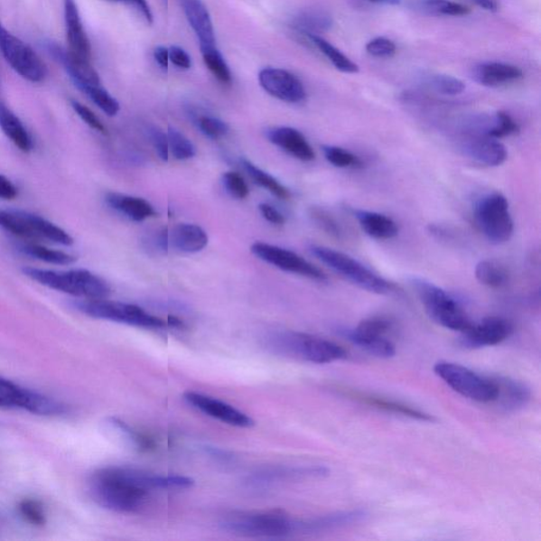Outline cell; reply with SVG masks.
Wrapping results in <instances>:
<instances>
[{
  "mask_svg": "<svg viewBox=\"0 0 541 541\" xmlns=\"http://www.w3.org/2000/svg\"><path fill=\"white\" fill-rule=\"evenodd\" d=\"M194 483L190 477L163 476L126 466H109L93 472L89 493L99 507L132 514L145 506L152 490L189 489Z\"/></svg>",
  "mask_w": 541,
  "mask_h": 541,
  "instance_id": "obj_1",
  "label": "cell"
},
{
  "mask_svg": "<svg viewBox=\"0 0 541 541\" xmlns=\"http://www.w3.org/2000/svg\"><path fill=\"white\" fill-rule=\"evenodd\" d=\"M266 340V346L273 352L304 362L329 364L348 358L343 347L307 333L278 332L270 335Z\"/></svg>",
  "mask_w": 541,
  "mask_h": 541,
  "instance_id": "obj_2",
  "label": "cell"
},
{
  "mask_svg": "<svg viewBox=\"0 0 541 541\" xmlns=\"http://www.w3.org/2000/svg\"><path fill=\"white\" fill-rule=\"evenodd\" d=\"M23 272L33 281L49 289L83 300H103L111 294L108 283L89 270L52 271L29 266L23 267Z\"/></svg>",
  "mask_w": 541,
  "mask_h": 541,
  "instance_id": "obj_3",
  "label": "cell"
},
{
  "mask_svg": "<svg viewBox=\"0 0 541 541\" xmlns=\"http://www.w3.org/2000/svg\"><path fill=\"white\" fill-rule=\"evenodd\" d=\"M413 288L426 313L438 325L452 331L464 332L472 321L455 297L424 278L413 277Z\"/></svg>",
  "mask_w": 541,
  "mask_h": 541,
  "instance_id": "obj_4",
  "label": "cell"
},
{
  "mask_svg": "<svg viewBox=\"0 0 541 541\" xmlns=\"http://www.w3.org/2000/svg\"><path fill=\"white\" fill-rule=\"evenodd\" d=\"M298 520L276 509L267 512H238L221 521L223 530L246 537L284 538L297 532Z\"/></svg>",
  "mask_w": 541,
  "mask_h": 541,
  "instance_id": "obj_5",
  "label": "cell"
},
{
  "mask_svg": "<svg viewBox=\"0 0 541 541\" xmlns=\"http://www.w3.org/2000/svg\"><path fill=\"white\" fill-rule=\"evenodd\" d=\"M310 252L323 265L360 289L381 295H388L396 292L393 284L378 276L350 255L322 246H311Z\"/></svg>",
  "mask_w": 541,
  "mask_h": 541,
  "instance_id": "obj_6",
  "label": "cell"
},
{
  "mask_svg": "<svg viewBox=\"0 0 541 541\" xmlns=\"http://www.w3.org/2000/svg\"><path fill=\"white\" fill-rule=\"evenodd\" d=\"M80 312L93 319L109 321L145 329H161L169 322L146 312L135 304L106 300H82L74 303Z\"/></svg>",
  "mask_w": 541,
  "mask_h": 541,
  "instance_id": "obj_7",
  "label": "cell"
},
{
  "mask_svg": "<svg viewBox=\"0 0 541 541\" xmlns=\"http://www.w3.org/2000/svg\"><path fill=\"white\" fill-rule=\"evenodd\" d=\"M474 215L478 228L492 244L502 245L511 239L514 221L508 199L499 192L479 199Z\"/></svg>",
  "mask_w": 541,
  "mask_h": 541,
  "instance_id": "obj_8",
  "label": "cell"
},
{
  "mask_svg": "<svg viewBox=\"0 0 541 541\" xmlns=\"http://www.w3.org/2000/svg\"><path fill=\"white\" fill-rule=\"evenodd\" d=\"M436 375L459 395L479 403H492L497 396L493 378H485L468 367L441 360L434 367Z\"/></svg>",
  "mask_w": 541,
  "mask_h": 541,
  "instance_id": "obj_9",
  "label": "cell"
},
{
  "mask_svg": "<svg viewBox=\"0 0 541 541\" xmlns=\"http://www.w3.org/2000/svg\"><path fill=\"white\" fill-rule=\"evenodd\" d=\"M0 52L17 74L31 83H42L47 77V67L33 49L5 28L0 21Z\"/></svg>",
  "mask_w": 541,
  "mask_h": 541,
  "instance_id": "obj_10",
  "label": "cell"
},
{
  "mask_svg": "<svg viewBox=\"0 0 541 541\" xmlns=\"http://www.w3.org/2000/svg\"><path fill=\"white\" fill-rule=\"evenodd\" d=\"M0 397L7 408H20L39 415H60L66 413L63 403L36 393L0 377Z\"/></svg>",
  "mask_w": 541,
  "mask_h": 541,
  "instance_id": "obj_11",
  "label": "cell"
},
{
  "mask_svg": "<svg viewBox=\"0 0 541 541\" xmlns=\"http://www.w3.org/2000/svg\"><path fill=\"white\" fill-rule=\"evenodd\" d=\"M251 251L257 258L283 271L294 273V275L308 277L317 282L327 281L325 273L319 267L309 263L300 255L285 250V248L265 244V242H257L252 246Z\"/></svg>",
  "mask_w": 541,
  "mask_h": 541,
  "instance_id": "obj_12",
  "label": "cell"
},
{
  "mask_svg": "<svg viewBox=\"0 0 541 541\" xmlns=\"http://www.w3.org/2000/svg\"><path fill=\"white\" fill-rule=\"evenodd\" d=\"M459 152L476 163L496 167L508 159L507 147L499 140L476 133H460L456 136Z\"/></svg>",
  "mask_w": 541,
  "mask_h": 541,
  "instance_id": "obj_13",
  "label": "cell"
},
{
  "mask_svg": "<svg viewBox=\"0 0 541 541\" xmlns=\"http://www.w3.org/2000/svg\"><path fill=\"white\" fill-rule=\"evenodd\" d=\"M513 331L512 322L503 317H487L479 322H472L468 331L462 332L460 345L466 350L499 345L511 337Z\"/></svg>",
  "mask_w": 541,
  "mask_h": 541,
  "instance_id": "obj_14",
  "label": "cell"
},
{
  "mask_svg": "<svg viewBox=\"0 0 541 541\" xmlns=\"http://www.w3.org/2000/svg\"><path fill=\"white\" fill-rule=\"evenodd\" d=\"M259 83L263 89L281 101L301 103L307 97L306 89L294 74L278 68H265L259 73Z\"/></svg>",
  "mask_w": 541,
  "mask_h": 541,
  "instance_id": "obj_15",
  "label": "cell"
},
{
  "mask_svg": "<svg viewBox=\"0 0 541 541\" xmlns=\"http://www.w3.org/2000/svg\"><path fill=\"white\" fill-rule=\"evenodd\" d=\"M184 400L199 412L227 423L229 425L236 427H251L254 425L253 419L247 414L240 412V410L226 402L215 399V397L189 391L184 395Z\"/></svg>",
  "mask_w": 541,
  "mask_h": 541,
  "instance_id": "obj_16",
  "label": "cell"
},
{
  "mask_svg": "<svg viewBox=\"0 0 541 541\" xmlns=\"http://www.w3.org/2000/svg\"><path fill=\"white\" fill-rule=\"evenodd\" d=\"M64 18L68 51L74 59L90 61L91 46L83 26L76 0H64Z\"/></svg>",
  "mask_w": 541,
  "mask_h": 541,
  "instance_id": "obj_17",
  "label": "cell"
},
{
  "mask_svg": "<svg viewBox=\"0 0 541 541\" xmlns=\"http://www.w3.org/2000/svg\"><path fill=\"white\" fill-rule=\"evenodd\" d=\"M367 518L364 509L335 512L308 520H298L297 532L322 533L359 524Z\"/></svg>",
  "mask_w": 541,
  "mask_h": 541,
  "instance_id": "obj_18",
  "label": "cell"
},
{
  "mask_svg": "<svg viewBox=\"0 0 541 541\" xmlns=\"http://www.w3.org/2000/svg\"><path fill=\"white\" fill-rule=\"evenodd\" d=\"M266 136L273 145L281 147L283 151L297 160L310 162L315 159L312 146L309 145L306 136L300 130L292 127H276L267 130Z\"/></svg>",
  "mask_w": 541,
  "mask_h": 541,
  "instance_id": "obj_19",
  "label": "cell"
},
{
  "mask_svg": "<svg viewBox=\"0 0 541 541\" xmlns=\"http://www.w3.org/2000/svg\"><path fill=\"white\" fill-rule=\"evenodd\" d=\"M329 471L322 466H302V468H284L267 469L255 472L248 477L247 483L254 488L267 487L279 481L290 480V479H300L307 477H323L328 475Z\"/></svg>",
  "mask_w": 541,
  "mask_h": 541,
  "instance_id": "obj_20",
  "label": "cell"
},
{
  "mask_svg": "<svg viewBox=\"0 0 541 541\" xmlns=\"http://www.w3.org/2000/svg\"><path fill=\"white\" fill-rule=\"evenodd\" d=\"M493 380L497 387V396L494 402L507 412L524 408L530 402L531 391L524 383L507 377H496Z\"/></svg>",
  "mask_w": 541,
  "mask_h": 541,
  "instance_id": "obj_21",
  "label": "cell"
},
{
  "mask_svg": "<svg viewBox=\"0 0 541 541\" xmlns=\"http://www.w3.org/2000/svg\"><path fill=\"white\" fill-rule=\"evenodd\" d=\"M524 73L518 67L503 63H484L472 70L471 77L485 87H501L518 82Z\"/></svg>",
  "mask_w": 541,
  "mask_h": 541,
  "instance_id": "obj_22",
  "label": "cell"
},
{
  "mask_svg": "<svg viewBox=\"0 0 541 541\" xmlns=\"http://www.w3.org/2000/svg\"><path fill=\"white\" fill-rule=\"evenodd\" d=\"M105 201L111 209L136 222L145 221L158 215L153 205L143 198L108 192Z\"/></svg>",
  "mask_w": 541,
  "mask_h": 541,
  "instance_id": "obj_23",
  "label": "cell"
},
{
  "mask_svg": "<svg viewBox=\"0 0 541 541\" xmlns=\"http://www.w3.org/2000/svg\"><path fill=\"white\" fill-rule=\"evenodd\" d=\"M186 18L201 42V46H215L213 23L201 0H182Z\"/></svg>",
  "mask_w": 541,
  "mask_h": 541,
  "instance_id": "obj_24",
  "label": "cell"
},
{
  "mask_svg": "<svg viewBox=\"0 0 541 541\" xmlns=\"http://www.w3.org/2000/svg\"><path fill=\"white\" fill-rule=\"evenodd\" d=\"M209 238L201 227L180 223L169 231V245L183 253H197L208 246Z\"/></svg>",
  "mask_w": 541,
  "mask_h": 541,
  "instance_id": "obj_25",
  "label": "cell"
},
{
  "mask_svg": "<svg viewBox=\"0 0 541 541\" xmlns=\"http://www.w3.org/2000/svg\"><path fill=\"white\" fill-rule=\"evenodd\" d=\"M338 332L341 337L350 340L353 345L380 359H390L396 356V347L387 337H376L362 333L356 328H338Z\"/></svg>",
  "mask_w": 541,
  "mask_h": 541,
  "instance_id": "obj_26",
  "label": "cell"
},
{
  "mask_svg": "<svg viewBox=\"0 0 541 541\" xmlns=\"http://www.w3.org/2000/svg\"><path fill=\"white\" fill-rule=\"evenodd\" d=\"M353 215L363 231L372 238L388 240L399 233L396 221L387 215L365 210H354Z\"/></svg>",
  "mask_w": 541,
  "mask_h": 541,
  "instance_id": "obj_27",
  "label": "cell"
},
{
  "mask_svg": "<svg viewBox=\"0 0 541 541\" xmlns=\"http://www.w3.org/2000/svg\"><path fill=\"white\" fill-rule=\"evenodd\" d=\"M0 128L8 136V139L23 153H29L33 149V136L29 134L26 126L18 119V117L0 101Z\"/></svg>",
  "mask_w": 541,
  "mask_h": 541,
  "instance_id": "obj_28",
  "label": "cell"
},
{
  "mask_svg": "<svg viewBox=\"0 0 541 541\" xmlns=\"http://www.w3.org/2000/svg\"><path fill=\"white\" fill-rule=\"evenodd\" d=\"M24 221H26L34 239H46L54 244L70 247L73 245V238L63 229L54 225L39 215L21 210Z\"/></svg>",
  "mask_w": 541,
  "mask_h": 541,
  "instance_id": "obj_29",
  "label": "cell"
},
{
  "mask_svg": "<svg viewBox=\"0 0 541 541\" xmlns=\"http://www.w3.org/2000/svg\"><path fill=\"white\" fill-rule=\"evenodd\" d=\"M348 396H350L351 397H354V399L367 404V406H370L378 409H382L384 410V412L407 416V418L422 422L436 421V419H434L433 415H428L426 413H423L419 409L407 406H406V404L383 399V397L367 396L359 393H350L348 394Z\"/></svg>",
  "mask_w": 541,
  "mask_h": 541,
  "instance_id": "obj_30",
  "label": "cell"
},
{
  "mask_svg": "<svg viewBox=\"0 0 541 541\" xmlns=\"http://www.w3.org/2000/svg\"><path fill=\"white\" fill-rule=\"evenodd\" d=\"M477 281L487 287L499 289L505 287L509 281L507 267L496 260H482L476 266Z\"/></svg>",
  "mask_w": 541,
  "mask_h": 541,
  "instance_id": "obj_31",
  "label": "cell"
},
{
  "mask_svg": "<svg viewBox=\"0 0 541 541\" xmlns=\"http://www.w3.org/2000/svg\"><path fill=\"white\" fill-rule=\"evenodd\" d=\"M306 35L312 42L313 45L331 61L338 70L345 73L359 72V66L354 64L350 59H348L345 54L341 53L339 49L332 46L331 42L313 33H306Z\"/></svg>",
  "mask_w": 541,
  "mask_h": 541,
  "instance_id": "obj_32",
  "label": "cell"
},
{
  "mask_svg": "<svg viewBox=\"0 0 541 541\" xmlns=\"http://www.w3.org/2000/svg\"><path fill=\"white\" fill-rule=\"evenodd\" d=\"M20 251L29 257L57 266H70L76 263L77 260L70 254L36 244L23 245L20 247Z\"/></svg>",
  "mask_w": 541,
  "mask_h": 541,
  "instance_id": "obj_33",
  "label": "cell"
},
{
  "mask_svg": "<svg viewBox=\"0 0 541 541\" xmlns=\"http://www.w3.org/2000/svg\"><path fill=\"white\" fill-rule=\"evenodd\" d=\"M240 162L242 166H244L245 171L248 173V176L260 185L261 188L269 191L273 195L279 199H283V201H288L291 196L290 191L279 183L275 177H272L270 173L259 169V167L254 165L252 162L248 160L242 159Z\"/></svg>",
  "mask_w": 541,
  "mask_h": 541,
  "instance_id": "obj_34",
  "label": "cell"
},
{
  "mask_svg": "<svg viewBox=\"0 0 541 541\" xmlns=\"http://www.w3.org/2000/svg\"><path fill=\"white\" fill-rule=\"evenodd\" d=\"M205 65L220 83H232V73L219 50L215 46H201Z\"/></svg>",
  "mask_w": 541,
  "mask_h": 541,
  "instance_id": "obj_35",
  "label": "cell"
},
{
  "mask_svg": "<svg viewBox=\"0 0 541 541\" xmlns=\"http://www.w3.org/2000/svg\"><path fill=\"white\" fill-rule=\"evenodd\" d=\"M424 82L429 89L443 96H458L465 90L462 79L446 74H432L425 79Z\"/></svg>",
  "mask_w": 541,
  "mask_h": 541,
  "instance_id": "obj_36",
  "label": "cell"
},
{
  "mask_svg": "<svg viewBox=\"0 0 541 541\" xmlns=\"http://www.w3.org/2000/svg\"><path fill=\"white\" fill-rule=\"evenodd\" d=\"M322 152L329 163L339 169H359L363 166V162L358 155L345 148L328 145L322 146Z\"/></svg>",
  "mask_w": 541,
  "mask_h": 541,
  "instance_id": "obj_37",
  "label": "cell"
},
{
  "mask_svg": "<svg viewBox=\"0 0 541 541\" xmlns=\"http://www.w3.org/2000/svg\"><path fill=\"white\" fill-rule=\"evenodd\" d=\"M0 228L18 238L34 239L26 221L23 219L21 210H0Z\"/></svg>",
  "mask_w": 541,
  "mask_h": 541,
  "instance_id": "obj_38",
  "label": "cell"
},
{
  "mask_svg": "<svg viewBox=\"0 0 541 541\" xmlns=\"http://www.w3.org/2000/svg\"><path fill=\"white\" fill-rule=\"evenodd\" d=\"M167 138H169L170 151L177 160L183 161L195 157L197 153L195 145L178 129L170 126L167 129Z\"/></svg>",
  "mask_w": 541,
  "mask_h": 541,
  "instance_id": "obj_39",
  "label": "cell"
},
{
  "mask_svg": "<svg viewBox=\"0 0 541 541\" xmlns=\"http://www.w3.org/2000/svg\"><path fill=\"white\" fill-rule=\"evenodd\" d=\"M83 93L108 117H115L119 114V102L102 85L89 87Z\"/></svg>",
  "mask_w": 541,
  "mask_h": 541,
  "instance_id": "obj_40",
  "label": "cell"
},
{
  "mask_svg": "<svg viewBox=\"0 0 541 541\" xmlns=\"http://www.w3.org/2000/svg\"><path fill=\"white\" fill-rule=\"evenodd\" d=\"M425 10L433 14L443 16H464L471 14L466 5L451 0H424L423 3Z\"/></svg>",
  "mask_w": 541,
  "mask_h": 541,
  "instance_id": "obj_41",
  "label": "cell"
},
{
  "mask_svg": "<svg viewBox=\"0 0 541 541\" xmlns=\"http://www.w3.org/2000/svg\"><path fill=\"white\" fill-rule=\"evenodd\" d=\"M519 132L518 124L516 123L513 117L503 111L493 116L492 127L489 130L488 136L500 140Z\"/></svg>",
  "mask_w": 541,
  "mask_h": 541,
  "instance_id": "obj_42",
  "label": "cell"
},
{
  "mask_svg": "<svg viewBox=\"0 0 541 541\" xmlns=\"http://www.w3.org/2000/svg\"><path fill=\"white\" fill-rule=\"evenodd\" d=\"M310 216L316 223V226L320 227L323 232L331 235V238L337 239L343 238V229H341L340 223L327 210L313 208L310 210Z\"/></svg>",
  "mask_w": 541,
  "mask_h": 541,
  "instance_id": "obj_43",
  "label": "cell"
},
{
  "mask_svg": "<svg viewBox=\"0 0 541 541\" xmlns=\"http://www.w3.org/2000/svg\"><path fill=\"white\" fill-rule=\"evenodd\" d=\"M198 127L204 135L213 140H219L226 136L229 132V127L225 121L219 117L202 116L198 119Z\"/></svg>",
  "mask_w": 541,
  "mask_h": 541,
  "instance_id": "obj_44",
  "label": "cell"
},
{
  "mask_svg": "<svg viewBox=\"0 0 541 541\" xmlns=\"http://www.w3.org/2000/svg\"><path fill=\"white\" fill-rule=\"evenodd\" d=\"M297 27L309 33L312 30H326L331 27V18L320 12H309L297 18Z\"/></svg>",
  "mask_w": 541,
  "mask_h": 541,
  "instance_id": "obj_45",
  "label": "cell"
},
{
  "mask_svg": "<svg viewBox=\"0 0 541 541\" xmlns=\"http://www.w3.org/2000/svg\"><path fill=\"white\" fill-rule=\"evenodd\" d=\"M222 184L228 194L235 199H245L250 192L246 180L238 173H226L222 176Z\"/></svg>",
  "mask_w": 541,
  "mask_h": 541,
  "instance_id": "obj_46",
  "label": "cell"
},
{
  "mask_svg": "<svg viewBox=\"0 0 541 541\" xmlns=\"http://www.w3.org/2000/svg\"><path fill=\"white\" fill-rule=\"evenodd\" d=\"M20 512L29 524L42 527L46 524V514L42 503L33 499L23 500L20 503Z\"/></svg>",
  "mask_w": 541,
  "mask_h": 541,
  "instance_id": "obj_47",
  "label": "cell"
},
{
  "mask_svg": "<svg viewBox=\"0 0 541 541\" xmlns=\"http://www.w3.org/2000/svg\"><path fill=\"white\" fill-rule=\"evenodd\" d=\"M391 328H393V322L385 317H370V319L360 322L356 329L362 333L385 337Z\"/></svg>",
  "mask_w": 541,
  "mask_h": 541,
  "instance_id": "obj_48",
  "label": "cell"
},
{
  "mask_svg": "<svg viewBox=\"0 0 541 541\" xmlns=\"http://www.w3.org/2000/svg\"><path fill=\"white\" fill-rule=\"evenodd\" d=\"M367 52L375 58H391L396 52V47L393 41L385 37H377L366 45Z\"/></svg>",
  "mask_w": 541,
  "mask_h": 541,
  "instance_id": "obj_49",
  "label": "cell"
},
{
  "mask_svg": "<svg viewBox=\"0 0 541 541\" xmlns=\"http://www.w3.org/2000/svg\"><path fill=\"white\" fill-rule=\"evenodd\" d=\"M149 136H151L153 145L155 149V152H157L159 158L162 161H169L170 145L167 134L158 127H152L149 129Z\"/></svg>",
  "mask_w": 541,
  "mask_h": 541,
  "instance_id": "obj_50",
  "label": "cell"
},
{
  "mask_svg": "<svg viewBox=\"0 0 541 541\" xmlns=\"http://www.w3.org/2000/svg\"><path fill=\"white\" fill-rule=\"evenodd\" d=\"M71 105L74 111H76L78 116L87 124V126L97 130L98 133H106L104 124L89 107H86L85 105L80 104L78 101H71Z\"/></svg>",
  "mask_w": 541,
  "mask_h": 541,
  "instance_id": "obj_51",
  "label": "cell"
},
{
  "mask_svg": "<svg viewBox=\"0 0 541 541\" xmlns=\"http://www.w3.org/2000/svg\"><path fill=\"white\" fill-rule=\"evenodd\" d=\"M170 61L180 70H188L191 67V59L184 49L173 46L170 49Z\"/></svg>",
  "mask_w": 541,
  "mask_h": 541,
  "instance_id": "obj_52",
  "label": "cell"
},
{
  "mask_svg": "<svg viewBox=\"0 0 541 541\" xmlns=\"http://www.w3.org/2000/svg\"><path fill=\"white\" fill-rule=\"evenodd\" d=\"M259 210L261 215L264 216V219L273 225H284L285 219L284 216L276 210L275 207H272L270 204L261 203L259 205Z\"/></svg>",
  "mask_w": 541,
  "mask_h": 541,
  "instance_id": "obj_53",
  "label": "cell"
},
{
  "mask_svg": "<svg viewBox=\"0 0 541 541\" xmlns=\"http://www.w3.org/2000/svg\"><path fill=\"white\" fill-rule=\"evenodd\" d=\"M107 2L126 3L132 5L135 9L140 12V14L145 18V21L148 23H154L152 10L146 0H107Z\"/></svg>",
  "mask_w": 541,
  "mask_h": 541,
  "instance_id": "obj_54",
  "label": "cell"
},
{
  "mask_svg": "<svg viewBox=\"0 0 541 541\" xmlns=\"http://www.w3.org/2000/svg\"><path fill=\"white\" fill-rule=\"evenodd\" d=\"M18 195V190L10 179L0 175V199L3 201H14Z\"/></svg>",
  "mask_w": 541,
  "mask_h": 541,
  "instance_id": "obj_55",
  "label": "cell"
},
{
  "mask_svg": "<svg viewBox=\"0 0 541 541\" xmlns=\"http://www.w3.org/2000/svg\"><path fill=\"white\" fill-rule=\"evenodd\" d=\"M154 57L162 70H167L170 64V50L165 47L155 48Z\"/></svg>",
  "mask_w": 541,
  "mask_h": 541,
  "instance_id": "obj_56",
  "label": "cell"
},
{
  "mask_svg": "<svg viewBox=\"0 0 541 541\" xmlns=\"http://www.w3.org/2000/svg\"><path fill=\"white\" fill-rule=\"evenodd\" d=\"M471 2L475 3L478 7L490 12H495L499 8V0H471Z\"/></svg>",
  "mask_w": 541,
  "mask_h": 541,
  "instance_id": "obj_57",
  "label": "cell"
},
{
  "mask_svg": "<svg viewBox=\"0 0 541 541\" xmlns=\"http://www.w3.org/2000/svg\"><path fill=\"white\" fill-rule=\"evenodd\" d=\"M373 3L387 4V5H397L400 4V0H370Z\"/></svg>",
  "mask_w": 541,
  "mask_h": 541,
  "instance_id": "obj_58",
  "label": "cell"
},
{
  "mask_svg": "<svg viewBox=\"0 0 541 541\" xmlns=\"http://www.w3.org/2000/svg\"><path fill=\"white\" fill-rule=\"evenodd\" d=\"M0 407H7V406H5V403L3 401L2 397H0Z\"/></svg>",
  "mask_w": 541,
  "mask_h": 541,
  "instance_id": "obj_59",
  "label": "cell"
}]
</instances>
